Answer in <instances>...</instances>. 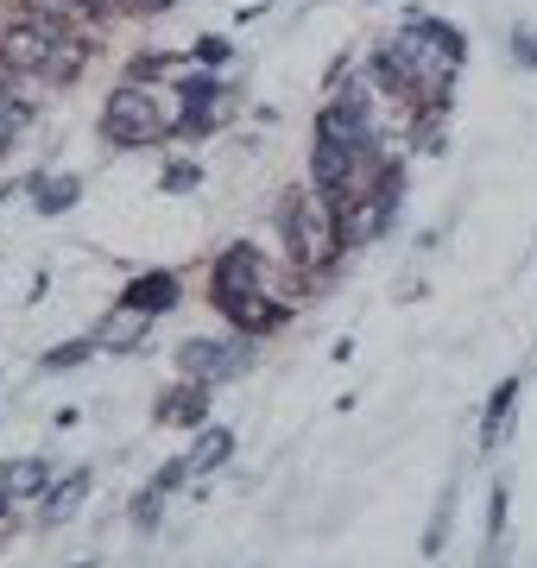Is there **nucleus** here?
Listing matches in <instances>:
<instances>
[{
    "label": "nucleus",
    "mask_w": 537,
    "mask_h": 568,
    "mask_svg": "<svg viewBox=\"0 0 537 568\" xmlns=\"http://www.w3.org/2000/svg\"><path fill=\"white\" fill-rule=\"evenodd\" d=\"M272 227H278L285 260L297 265V272L330 278L335 265L348 260V253H342V241H335V215L323 209V196H316L311 183H291L285 196H278V209H272Z\"/></svg>",
    "instance_id": "obj_1"
},
{
    "label": "nucleus",
    "mask_w": 537,
    "mask_h": 568,
    "mask_svg": "<svg viewBox=\"0 0 537 568\" xmlns=\"http://www.w3.org/2000/svg\"><path fill=\"white\" fill-rule=\"evenodd\" d=\"M102 145L140 152V145H171V121H159V102L145 82H121L102 102Z\"/></svg>",
    "instance_id": "obj_2"
},
{
    "label": "nucleus",
    "mask_w": 537,
    "mask_h": 568,
    "mask_svg": "<svg viewBox=\"0 0 537 568\" xmlns=\"http://www.w3.org/2000/svg\"><path fill=\"white\" fill-rule=\"evenodd\" d=\"M253 366V335H184L178 342V373L184 379H203V386H227Z\"/></svg>",
    "instance_id": "obj_3"
},
{
    "label": "nucleus",
    "mask_w": 537,
    "mask_h": 568,
    "mask_svg": "<svg viewBox=\"0 0 537 568\" xmlns=\"http://www.w3.org/2000/svg\"><path fill=\"white\" fill-rule=\"evenodd\" d=\"M253 291H266V260H260V246L253 241H227L222 253H215V265H209V304L234 310L241 297H253Z\"/></svg>",
    "instance_id": "obj_4"
},
{
    "label": "nucleus",
    "mask_w": 537,
    "mask_h": 568,
    "mask_svg": "<svg viewBox=\"0 0 537 568\" xmlns=\"http://www.w3.org/2000/svg\"><path fill=\"white\" fill-rule=\"evenodd\" d=\"M58 39H63V26L39 20V13H20V20L0 26V63H13L20 77H44L51 58H58Z\"/></svg>",
    "instance_id": "obj_5"
},
{
    "label": "nucleus",
    "mask_w": 537,
    "mask_h": 568,
    "mask_svg": "<svg viewBox=\"0 0 537 568\" xmlns=\"http://www.w3.org/2000/svg\"><path fill=\"white\" fill-rule=\"evenodd\" d=\"M367 82L379 89V95H393V102L424 108V82H417V63L405 58V51H398L393 39L373 44V51H367Z\"/></svg>",
    "instance_id": "obj_6"
},
{
    "label": "nucleus",
    "mask_w": 537,
    "mask_h": 568,
    "mask_svg": "<svg viewBox=\"0 0 537 568\" xmlns=\"http://www.w3.org/2000/svg\"><path fill=\"white\" fill-rule=\"evenodd\" d=\"M209 392H215V386H203V379H184V373H178V386L159 392L152 424H171V429H190V436H196V429L209 424Z\"/></svg>",
    "instance_id": "obj_7"
},
{
    "label": "nucleus",
    "mask_w": 537,
    "mask_h": 568,
    "mask_svg": "<svg viewBox=\"0 0 537 568\" xmlns=\"http://www.w3.org/2000/svg\"><path fill=\"white\" fill-rule=\"evenodd\" d=\"M178 297H184V278H178V272H133V278H126V291H121V304L140 310V316H152V323H159V316H171V310H178Z\"/></svg>",
    "instance_id": "obj_8"
},
{
    "label": "nucleus",
    "mask_w": 537,
    "mask_h": 568,
    "mask_svg": "<svg viewBox=\"0 0 537 568\" xmlns=\"http://www.w3.org/2000/svg\"><path fill=\"white\" fill-rule=\"evenodd\" d=\"M26 196L39 209V222H58V215H70V209L83 203V178L77 171H32Z\"/></svg>",
    "instance_id": "obj_9"
},
{
    "label": "nucleus",
    "mask_w": 537,
    "mask_h": 568,
    "mask_svg": "<svg viewBox=\"0 0 537 568\" xmlns=\"http://www.w3.org/2000/svg\"><path fill=\"white\" fill-rule=\"evenodd\" d=\"M89 487H95V467H77V474H63V480H51V493L39 499V525L44 530H58L70 525V511L89 499Z\"/></svg>",
    "instance_id": "obj_10"
},
{
    "label": "nucleus",
    "mask_w": 537,
    "mask_h": 568,
    "mask_svg": "<svg viewBox=\"0 0 537 568\" xmlns=\"http://www.w3.org/2000/svg\"><path fill=\"white\" fill-rule=\"evenodd\" d=\"M227 323L241 328V335H253V342H260V335H278V328L291 323V304H285V297H266V291H253V297H241V304L227 310Z\"/></svg>",
    "instance_id": "obj_11"
},
{
    "label": "nucleus",
    "mask_w": 537,
    "mask_h": 568,
    "mask_svg": "<svg viewBox=\"0 0 537 568\" xmlns=\"http://www.w3.org/2000/svg\"><path fill=\"white\" fill-rule=\"evenodd\" d=\"M518 373H506L494 386V398H487V410H480V448H499L506 443V429H513V405H518Z\"/></svg>",
    "instance_id": "obj_12"
},
{
    "label": "nucleus",
    "mask_w": 537,
    "mask_h": 568,
    "mask_svg": "<svg viewBox=\"0 0 537 568\" xmlns=\"http://www.w3.org/2000/svg\"><path fill=\"white\" fill-rule=\"evenodd\" d=\"M145 335H152V316H140V310H126V304L95 328L102 354H133V347H145Z\"/></svg>",
    "instance_id": "obj_13"
},
{
    "label": "nucleus",
    "mask_w": 537,
    "mask_h": 568,
    "mask_svg": "<svg viewBox=\"0 0 537 568\" xmlns=\"http://www.w3.org/2000/svg\"><path fill=\"white\" fill-rule=\"evenodd\" d=\"M227 462H234V429L227 424H203L190 436V474H215Z\"/></svg>",
    "instance_id": "obj_14"
},
{
    "label": "nucleus",
    "mask_w": 537,
    "mask_h": 568,
    "mask_svg": "<svg viewBox=\"0 0 537 568\" xmlns=\"http://www.w3.org/2000/svg\"><path fill=\"white\" fill-rule=\"evenodd\" d=\"M506 506H513V487L494 480V493H487V549H480V568H506Z\"/></svg>",
    "instance_id": "obj_15"
},
{
    "label": "nucleus",
    "mask_w": 537,
    "mask_h": 568,
    "mask_svg": "<svg viewBox=\"0 0 537 568\" xmlns=\"http://www.w3.org/2000/svg\"><path fill=\"white\" fill-rule=\"evenodd\" d=\"M0 480H7L13 499H44V493H51V462H44V455H26V462L0 467Z\"/></svg>",
    "instance_id": "obj_16"
},
{
    "label": "nucleus",
    "mask_w": 537,
    "mask_h": 568,
    "mask_svg": "<svg viewBox=\"0 0 537 568\" xmlns=\"http://www.w3.org/2000/svg\"><path fill=\"white\" fill-rule=\"evenodd\" d=\"M95 354H102L95 335H70V342H58V347H44L39 354V373H77V366H89Z\"/></svg>",
    "instance_id": "obj_17"
},
{
    "label": "nucleus",
    "mask_w": 537,
    "mask_h": 568,
    "mask_svg": "<svg viewBox=\"0 0 537 568\" xmlns=\"http://www.w3.org/2000/svg\"><path fill=\"white\" fill-rule=\"evenodd\" d=\"M227 95V82L215 77V70H203V63H190V77L178 82V102L184 108H215Z\"/></svg>",
    "instance_id": "obj_18"
},
{
    "label": "nucleus",
    "mask_w": 537,
    "mask_h": 568,
    "mask_svg": "<svg viewBox=\"0 0 537 568\" xmlns=\"http://www.w3.org/2000/svg\"><path fill=\"white\" fill-rule=\"evenodd\" d=\"M209 133H222V114H215V108H178V121H171V140L196 145V140H209Z\"/></svg>",
    "instance_id": "obj_19"
},
{
    "label": "nucleus",
    "mask_w": 537,
    "mask_h": 568,
    "mask_svg": "<svg viewBox=\"0 0 537 568\" xmlns=\"http://www.w3.org/2000/svg\"><path fill=\"white\" fill-rule=\"evenodd\" d=\"M165 499H171V493H159L152 480H145V487L133 493V506H126V518H133V530H159V518H165Z\"/></svg>",
    "instance_id": "obj_20"
},
{
    "label": "nucleus",
    "mask_w": 537,
    "mask_h": 568,
    "mask_svg": "<svg viewBox=\"0 0 537 568\" xmlns=\"http://www.w3.org/2000/svg\"><path fill=\"white\" fill-rule=\"evenodd\" d=\"M159 190H165V196H190V190H203V164H196V159H171L165 171H159Z\"/></svg>",
    "instance_id": "obj_21"
},
{
    "label": "nucleus",
    "mask_w": 537,
    "mask_h": 568,
    "mask_svg": "<svg viewBox=\"0 0 537 568\" xmlns=\"http://www.w3.org/2000/svg\"><path fill=\"white\" fill-rule=\"evenodd\" d=\"M449 518H455V487L436 499V511H430V530H424V556H443V544H449Z\"/></svg>",
    "instance_id": "obj_22"
},
{
    "label": "nucleus",
    "mask_w": 537,
    "mask_h": 568,
    "mask_svg": "<svg viewBox=\"0 0 537 568\" xmlns=\"http://www.w3.org/2000/svg\"><path fill=\"white\" fill-rule=\"evenodd\" d=\"M171 63H178L171 51H133V58H126V82H145V89H152V82L165 77Z\"/></svg>",
    "instance_id": "obj_23"
},
{
    "label": "nucleus",
    "mask_w": 537,
    "mask_h": 568,
    "mask_svg": "<svg viewBox=\"0 0 537 568\" xmlns=\"http://www.w3.org/2000/svg\"><path fill=\"white\" fill-rule=\"evenodd\" d=\"M506 44H513V63H518V70H537V26H531V20H518Z\"/></svg>",
    "instance_id": "obj_24"
},
{
    "label": "nucleus",
    "mask_w": 537,
    "mask_h": 568,
    "mask_svg": "<svg viewBox=\"0 0 537 568\" xmlns=\"http://www.w3.org/2000/svg\"><path fill=\"white\" fill-rule=\"evenodd\" d=\"M227 58H234V44H227V39H215V32L190 44V63H203V70H222Z\"/></svg>",
    "instance_id": "obj_25"
},
{
    "label": "nucleus",
    "mask_w": 537,
    "mask_h": 568,
    "mask_svg": "<svg viewBox=\"0 0 537 568\" xmlns=\"http://www.w3.org/2000/svg\"><path fill=\"white\" fill-rule=\"evenodd\" d=\"M184 480H190V455H171V462L152 474V487H159V493H178Z\"/></svg>",
    "instance_id": "obj_26"
},
{
    "label": "nucleus",
    "mask_w": 537,
    "mask_h": 568,
    "mask_svg": "<svg viewBox=\"0 0 537 568\" xmlns=\"http://www.w3.org/2000/svg\"><path fill=\"white\" fill-rule=\"evenodd\" d=\"M165 7H178V0H126V13H140V20H152V13H165Z\"/></svg>",
    "instance_id": "obj_27"
},
{
    "label": "nucleus",
    "mask_w": 537,
    "mask_h": 568,
    "mask_svg": "<svg viewBox=\"0 0 537 568\" xmlns=\"http://www.w3.org/2000/svg\"><path fill=\"white\" fill-rule=\"evenodd\" d=\"M7 511H13V493H7V480H0V518H7Z\"/></svg>",
    "instance_id": "obj_28"
},
{
    "label": "nucleus",
    "mask_w": 537,
    "mask_h": 568,
    "mask_svg": "<svg viewBox=\"0 0 537 568\" xmlns=\"http://www.w3.org/2000/svg\"><path fill=\"white\" fill-rule=\"evenodd\" d=\"M70 568H95V562H70Z\"/></svg>",
    "instance_id": "obj_29"
}]
</instances>
